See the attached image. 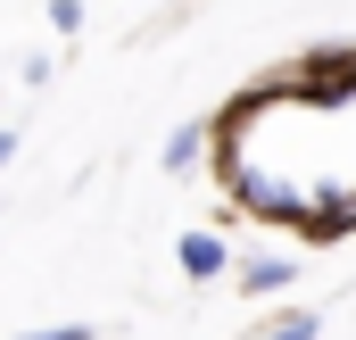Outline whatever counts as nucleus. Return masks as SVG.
<instances>
[{"mask_svg": "<svg viewBox=\"0 0 356 340\" xmlns=\"http://www.w3.org/2000/svg\"><path fill=\"white\" fill-rule=\"evenodd\" d=\"M199 150H207V133H199V125H175L158 158H166V174H191V167H199Z\"/></svg>", "mask_w": 356, "mask_h": 340, "instance_id": "7ed1b4c3", "label": "nucleus"}, {"mask_svg": "<svg viewBox=\"0 0 356 340\" xmlns=\"http://www.w3.org/2000/svg\"><path fill=\"white\" fill-rule=\"evenodd\" d=\"M8 158H17V133H8V125H0V167H8Z\"/></svg>", "mask_w": 356, "mask_h": 340, "instance_id": "0eeeda50", "label": "nucleus"}, {"mask_svg": "<svg viewBox=\"0 0 356 340\" xmlns=\"http://www.w3.org/2000/svg\"><path fill=\"white\" fill-rule=\"evenodd\" d=\"M25 340H91V324H42V332H25Z\"/></svg>", "mask_w": 356, "mask_h": 340, "instance_id": "423d86ee", "label": "nucleus"}, {"mask_svg": "<svg viewBox=\"0 0 356 340\" xmlns=\"http://www.w3.org/2000/svg\"><path fill=\"white\" fill-rule=\"evenodd\" d=\"M266 340H323V316H315V307H298V316L266 324Z\"/></svg>", "mask_w": 356, "mask_h": 340, "instance_id": "20e7f679", "label": "nucleus"}, {"mask_svg": "<svg viewBox=\"0 0 356 340\" xmlns=\"http://www.w3.org/2000/svg\"><path fill=\"white\" fill-rule=\"evenodd\" d=\"M290 282H298L290 257H249V265H241V291H249V299H273V291H290Z\"/></svg>", "mask_w": 356, "mask_h": 340, "instance_id": "f03ea898", "label": "nucleus"}, {"mask_svg": "<svg viewBox=\"0 0 356 340\" xmlns=\"http://www.w3.org/2000/svg\"><path fill=\"white\" fill-rule=\"evenodd\" d=\"M182 274H191V282H216V274H224V265H232V257H224V241H216V233H182Z\"/></svg>", "mask_w": 356, "mask_h": 340, "instance_id": "f257e3e1", "label": "nucleus"}, {"mask_svg": "<svg viewBox=\"0 0 356 340\" xmlns=\"http://www.w3.org/2000/svg\"><path fill=\"white\" fill-rule=\"evenodd\" d=\"M50 25H58V33H75V25H83V0H50Z\"/></svg>", "mask_w": 356, "mask_h": 340, "instance_id": "39448f33", "label": "nucleus"}]
</instances>
